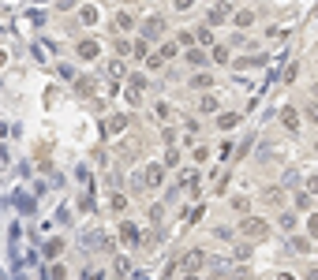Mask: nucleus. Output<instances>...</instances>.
Instances as JSON below:
<instances>
[{"label":"nucleus","instance_id":"1","mask_svg":"<svg viewBox=\"0 0 318 280\" xmlns=\"http://www.w3.org/2000/svg\"><path fill=\"white\" fill-rule=\"evenodd\" d=\"M240 236H244L247 243H258V239H266V236H269V224H266L262 217H251V213H247V217H244V224H240Z\"/></svg>","mask_w":318,"mask_h":280},{"label":"nucleus","instance_id":"2","mask_svg":"<svg viewBox=\"0 0 318 280\" xmlns=\"http://www.w3.org/2000/svg\"><path fill=\"white\" fill-rule=\"evenodd\" d=\"M206 262H210L206 250H187L180 265H184V273H202V269H206Z\"/></svg>","mask_w":318,"mask_h":280},{"label":"nucleus","instance_id":"3","mask_svg":"<svg viewBox=\"0 0 318 280\" xmlns=\"http://www.w3.org/2000/svg\"><path fill=\"white\" fill-rule=\"evenodd\" d=\"M161 34H165V19H161V15H150L146 23H142V37H146V41H157Z\"/></svg>","mask_w":318,"mask_h":280},{"label":"nucleus","instance_id":"4","mask_svg":"<svg viewBox=\"0 0 318 280\" xmlns=\"http://www.w3.org/2000/svg\"><path fill=\"white\" fill-rule=\"evenodd\" d=\"M262 202H266L269 209H285V202H288L285 198V187H266L262 191Z\"/></svg>","mask_w":318,"mask_h":280},{"label":"nucleus","instance_id":"5","mask_svg":"<svg viewBox=\"0 0 318 280\" xmlns=\"http://www.w3.org/2000/svg\"><path fill=\"white\" fill-rule=\"evenodd\" d=\"M142 183H146V187H161V183H165V165H146Z\"/></svg>","mask_w":318,"mask_h":280},{"label":"nucleus","instance_id":"6","mask_svg":"<svg viewBox=\"0 0 318 280\" xmlns=\"http://www.w3.org/2000/svg\"><path fill=\"white\" fill-rule=\"evenodd\" d=\"M75 53L83 56V60H98V53H101V45L94 41V37H83L79 45H75Z\"/></svg>","mask_w":318,"mask_h":280},{"label":"nucleus","instance_id":"7","mask_svg":"<svg viewBox=\"0 0 318 280\" xmlns=\"http://www.w3.org/2000/svg\"><path fill=\"white\" fill-rule=\"evenodd\" d=\"M120 239H124V243H128V247H135V243H139V224H131V220H124V224H120Z\"/></svg>","mask_w":318,"mask_h":280},{"label":"nucleus","instance_id":"8","mask_svg":"<svg viewBox=\"0 0 318 280\" xmlns=\"http://www.w3.org/2000/svg\"><path fill=\"white\" fill-rule=\"evenodd\" d=\"M79 23H83V26H94V23H98V4H83V8H79Z\"/></svg>","mask_w":318,"mask_h":280},{"label":"nucleus","instance_id":"9","mask_svg":"<svg viewBox=\"0 0 318 280\" xmlns=\"http://www.w3.org/2000/svg\"><path fill=\"white\" fill-rule=\"evenodd\" d=\"M221 23H228V4H214L210 8V26H221Z\"/></svg>","mask_w":318,"mask_h":280},{"label":"nucleus","instance_id":"10","mask_svg":"<svg viewBox=\"0 0 318 280\" xmlns=\"http://www.w3.org/2000/svg\"><path fill=\"white\" fill-rule=\"evenodd\" d=\"M131 26H135V15L131 12H116V19H112V34L116 30H131Z\"/></svg>","mask_w":318,"mask_h":280},{"label":"nucleus","instance_id":"11","mask_svg":"<svg viewBox=\"0 0 318 280\" xmlns=\"http://www.w3.org/2000/svg\"><path fill=\"white\" fill-rule=\"evenodd\" d=\"M124 127H128V116H124V112H120V116H109V120H105V131H109V134H120Z\"/></svg>","mask_w":318,"mask_h":280},{"label":"nucleus","instance_id":"12","mask_svg":"<svg viewBox=\"0 0 318 280\" xmlns=\"http://www.w3.org/2000/svg\"><path fill=\"white\" fill-rule=\"evenodd\" d=\"M236 123H240V112H221V116H217V127H221V131H232Z\"/></svg>","mask_w":318,"mask_h":280},{"label":"nucleus","instance_id":"13","mask_svg":"<svg viewBox=\"0 0 318 280\" xmlns=\"http://www.w3.org/2000/svg\"><path fill=\"white\" fill-rule=\"evenodd\" d=\"M281 123H285L288 131H300V112H296V109H285V112H281Z\"/></svg>","mask_w":318,"mask_h":280},{"label":"nucleus","instance_id":"14","mask_svg":"<svg viewBox=\"0 0 318 280\" xmlns=\"http://www.w3.org/2000/svg\"><path fill=\"white\" fill-rule=\"evenodd\" d=\"M191 86H195V90H210V86H214V75H210V71H198L195 79H191Z\"/></svg>","mask_w":318,"mask_h":280},{"label":"nucleus","instance_id":"15","mask_svg":"<svg viewBox=\"0 0 318 280\" xmlns=\"http://www.w3.org/2000/svg\"><path fill=\"white\" fill-rule=\"evenodd\" d=\"M180 183L195 191V187H198V168H184V172H180Z\"/></svg>","mask_w":318,"mask_h":280},{"label":"nucleus","instance_id":"16","mask_svg":"<svg viewBox=\"0 0 318 280\" xmlns=\"http://www.w3.org/2000/svg\"><path fill=\"white\" fill-rule=\"evenodd\" d=\"M232 209H236V213H240V217H247V213H251V198H244V195H236V198H232Z\"/></svg>","mask_w":318,"mask_h":280},{"label":"nucleus","instance_id":"17","mask_svg":"<svg viewBox=\"0 0 318 280\" xmlns=\"http://www.w3.org/2000/svg\"><path fill=\"white\" fill-rule=\"evenodd\" d=\"M198 112H202V116H210V112H217V101H214V98H210V94H202V98H198Z\"/></svg>","mask_w":318,"mask_h":280},{"label":"nucleus","instance_id":"18","mask_svg":"<svg viewBox=\"0 0 318 280\" xmlns=\"http://www.w3.org/2000/svg\"><path fill=\"white\" fill-rule=\"evenodd\" d=\"M153 112H157V120H161V123H169V120H172V105H169V101H157V105H153Z\"/></svg>","mask_w":318,"mask_h":280},{"label":"nucleus","instance_id":"19","mask_svg":"<svg viewBox=\"0 0 318 280\" xmlns=\"http://www.w3.org/2000/svg\"><path fill=\"white\" fill-rule=\"evenodd\" d=\"M228 60H232L228 45H214V64H228Z\"/></svg>","mask_w":318,"mask_h":280},{"label":"nucleus","instance_id":"20","mask_svg":"<svg viewBox=\"0 0 318 280\" xmlns=\"http://www.w3.org/2000/svg\"><path fill=\"white\" fill-rule=\"evenodd\" d=\"M165 168H180V150L169 142V153H165Z\"/></svg>","mask_w":318,"mask_h":280},{"label":"nucleus","instance_id":"21","mask_svg":"<svg viewBox=\"0 0 318 280\" xmlns=\"http://www.w3.org/2000/svg\"><path fill=\"white\" fill-rule=\"evenodd\" d=\"M281 228H285V231H296V213H288V209H281Z\"/></svg>","mask_w":318,"mask_h":280},{"label":"nucleus","instance_id":"22","mask_svg":"<svg viewBox=\"0 0 318 280\" xmlns=\"http://www.w3.org/2000/svg\"><path fill=\"white\" fill-rule=\"evenodd\" d=\"M232 23H236V26H251V23H255V12H236Z\"/></svg>","mask_w":318,"mask_h":280},{"label":"nucleus","instance_id":"23","mask_svg":"<svg viewBox=\"0 0 318 280\" xmlns=\"http://www.w3.org/2000/svg\"><path fill=\"white\" fill-rule=\"evenodd\" d=\"M60 250H64V243H60V239H49V243H45V254H49V258H56Z\"/></svg>","mask_w":318,"mask_h":280},{"label":"nucleus","instance_id":"24","mask_svg":"<svg viewBox=\"0 0 318 280\" xmlns=\"http://www.w3.org/2000/svg\"><path fill=\"white\" fill-rule=\"evenodd\" d=\"M112 37H116V34H112ZM131 53V41H128V37H116V56H128Z\"/></svg>","mask_w":318,"mask_h":280},{"label":"nucleus","instance_id":"25","mask_svg":"<svg viewBox=\"0 0 318 280\" xmlns=\"http://www.w3.org/2000/svg\"><path fill=\"white\" fill-rule=\"evenodd\" d=\"M187 60L195 64V67H202V64H206V53H202V49H191V53H187Z\"/></svg>","mask_w":318,"mask_h":280},{"label":"nucleus","instance_id":"26","mask_svg":"<svg viewBox=\"0 0 318 280\" xmlns=\"http://www.w3.org/2000/svg\"><path fill=\"white\" fill-rule=\"evenodd\" d=\"M247 258H251V243H240L236 247V262H247Z\"/></svg>","mask_w":318,"mask_h":280},{"label":"nucleus","instance_id":"27","mask_svg":"<svg viewBox=\"0 0 318 280\" xmlns=\"http://www.w3.org/2000/svg\"><path fill=\"white\" fill-rule=\"evenodd\" d=\"M112 209H116V213H124V209H128V198H124L120 191H116V195H112Z\"/></svg>","mask_w":318,"mask_h":280},{"label":"nucleus","instance_id":"28","mask_svg":"<svg viewBox=\"0 0 318 280\" xmlns=\"http://www.w3.org/2000/svg\"><path fill=\"white\" fill-rule=\"evenodd\" d=\"M176 56V41H169V45H161V60H172Z\"/></svg>","mask_w":318,"mask_h":280},{"label":"nucleus","instance_id":"29","mask_svg":"<svg viewBox=\"0 0 318 280\" xmlns=\"http://www.w3.org/2000/svg\"><path fill=\"white\" fill-rule=\"evenodd\" d=\"M296 250H303V254H307V250H311V236H296Z\"/></svg>","mask_w":318,"mask_h":280},{"label":"nucleus","instance_id":"30","mask_svg":"<svg viewBox=\"0 0 318 280\" xmlns=\"http://www.w3.org/2000/svg\"><path fill=\"white\" fill-rule=\"evenodd\" d=\"M292 202H296V209H311V195H296Z\"/></svg>","mask_w":318,"mask_h":280},{"label":"nucleus","instance_id":"31","mask_svg":"<svg viewBox=\"0 0 318 280\" xmlns=\"http://www.w3.org/2000/svg\"><path fill=\"white\" fill-rule=\"evenodd\" d=\"M195 161H198V165H206V161H210V150H206V146H195Z\"/></svg>","mask_w":318,"mask_h":280},{"label":"nucleus","instance_id":"32","mask_svg":"<svg viewBox=\"0 0 318 280\" xmlns=\"http://www.w3.org/2000/svg\"><path fill=\"white\" fill-rule=\"evenodd\" d=\"M307 236H311V239H318V213H314L311 220H307Z\"/></svg>","mask_w":318,"mask_h":280},{"label":"nucleus","instance_id":"33","mask_svg":"<svg viewBox=\"0 0 318 280\" xmlns=\"http://www.w3.org/2000/svg\"><path fill=\"white\" fill-rule=\"evenodd\" d=\"M210 280H228V269H225V265H214V273H210Z\"/></svg>","mask_w":318,"mask_h":280},{"label":"nucleus","instance_id":"34","mask_svg":"<svg viewBox=\"0 0 318 280\" xmlns=\"http://www.w3.org/2000/svg\"><path fill=\"white\" fill-rule=\"evenodd\" d=\"M296 183H300V172H285V183H281V187H296Z\"/></svg>","mask_w":318,"mask_h":280},{"label":"nucleus","instance_id":"35","mask_svg":"<svg viewBox=\"0 0 318 280\" xmlns=\"http://www.w3.org/2000/svg\"><path fill=\"white\" fill-rule=\"evenodd\" d=\"M161 217H165V206H153L150 209V220H153V224H161Z\"/></svg>","mask_w":318,"mask_h":280},{"label":"nucleus","instance_id":"36","mask_svg":"<svg viewBox=\"0 0 318 280\" xmlns=\"http://www.w3.org/2000/svg\"><path fill=\"white\" fill-rule=\"evenodd\" d=\"M176 41H180V45H187V49H191V45H195V34H191V30H184V34L176 37Z\"/></svg>","mask_w":318,"mask_h":280},{"label":"nucleus","instance_id":"37","mask_svg":"<svg viewBox=\"0 0 318 280\" xmlns=\"http://www.w3.org/2000/svg\"><path fill=\"white\" fill-rule=\"evenodd\" d=\"M109 75H112V79H120V75H124V64L112 60V64H109Z\"/></svg>","mask_w":318,"mask_h":280},{"label":"nucleus","instance_id":"38","mask_svg":"<svg viewBox=\"0 0 318 280\" xmlns=\"http://www.w3.org/2000/svg\"><path fill=\"white\" fill-rule=\"evenodd\" d=\"M79 94H94V79H79Z\"/></svg>","mask_w":318,"mask_h":280},{"label":"nucleus","instance_id":"39","mask_svg":"<svg viewBox=\"0 0 318 280\" xmlns=\"http://www.w3.org/2000/svg\"><path fill=\"white\" fill-rule=\"evenodd\" d=\"M198 41H202V45H210V41H214V34H210V26H202V30H198Z\"/></svg>","mask_w":318,"mask_h":280},{"label":"nucleus","instance_id":"40","mask_svg":"<svg viewBox=\"0 0 318 280\" xmlns=\"http://www.w3.org/2000/svg\"><path fill=\"white\" fill-rule=\"evenodd\" d=\"M307 195H318V176H307Z\"/></svg>","mask_w":318,"mask_h":280},{"label":"nucleus","instance_id":"41","mask_svg":"<svg viewBox=\"0 0 318 280\" xmlns=\"http://www.w3.org/2000/svg\"><path fill=\"white\" fill-rule=\"evenodd\" d=\"M191 4H195V0H176V8H180V12H187Z\"/></svg>","mask_w":318,"mask_h":280},{"label":"nucleus","instance_id":"42","mask_svg":"<svg viewBox=\"0 0 318 280\" xmlns=\"http://www.w3.org/2000/svg\"><path fill=\"white\" fill-rule=\"evenodd\" d=\"M307 116H311V120L318 123V105H311V112H307Z\"/></svg>","mask_w":318,"mask_h":280},{"label":"nucleus","instance_id":"43","mask_svg":"<svg viewBox=\"0 0 318 280\" xmlns=\"http://www.w3.org/2000/svg\"><path fill=\"white\" fill-rule=\"evenodd\" d=\"M307 280H318V265L311 269V273H307Z\"/></svg>","mask_w":318,"mask_h":280},{"label":"nucleus","instance_id":"44","mask_svg":"<svg viewBox=\"0 0 318 280\" xmlns=\"http://www.w3.org/2000/svg\"><path fill=\"white\" fill-rule=\"evenodd\" d=\"M277 280H296V276H292V273H281V276H277Z\"/></svg>","mask_w":318,"mask_h":280},{"label":"nucleus","instance_id":"45","mask_svg":"<svg viewBox=\"0 0 318 280\" xmlns=\"http://www.w3.org/2000/svg\"><path fill=\"white\" fill-rule=\"evenodd\" d=\"M184 280H202V276H198V273H187V276H184Z\"/></svg>","mask_w":318,"mask_h":280}]
</instances>
